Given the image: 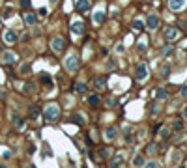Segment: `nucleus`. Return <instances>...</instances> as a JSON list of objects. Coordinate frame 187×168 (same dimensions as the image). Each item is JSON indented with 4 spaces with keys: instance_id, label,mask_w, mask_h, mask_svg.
Returning a JSON list of instances; mask_svg holds the SVG:
<instances>
[{
    "instance_id": "393cba45",
    "label": "nucleus",
    "mask_w": 187,
    "mask_h": 168,
    "mask_svg": "<svg viewBox=\"0 0 187 168\" xmlns=\"http://www.w3.org/2000/svg\"><path fill=\"white\" fill-rule=\"evenodd\" d=\"M159 137H161V138H165V140H166V138H169V137H170V131H169V129H166V127H163V129H159Z\"/></svg>"
},
{
    "instance_id": "b1692460",
    "label": "nucleus",
    "mask_w": 187,
    "mask_h": 168,
    "mask_svg": "<svg viewBox=\"0 0 187 168\" xmlns=\"http://www.w3.org/2000/svg\"><path fill=\"white\" fill-rule=\"evenodd\" d=\"M73 122L77 123V125H84V118H82V114H75L73 116Z\"/></svg>"
},
{
    "instance_id": "9d476101",
    "label": "nucleus",
    "mask_w": 187,
    "mask_h": 168,
    "mask_svg": "<svg viewBox=\"0 0 187 168\" xmlns=\"http://www.w3.org/2000/svg\"><path fill=\"white\" fill-rule=\"evenodd\" d=\"M146 26H148L150 30H155V28L159 26V17L157 15H150L148 21H146Z\"/></svg>"
},
{
    "instance_id": "a878e982",
    "label": "nucleus",
    "mask_w": 187,
    "mask_h": 168,
    "mask_svg": "<svg viewBox=\"0 0 187 168\" xmlns=\"http://www.w3.org/2000/svg\"><path fill=\"white\" fill-rule=\"evenodd\" d=\"M146 151H148V153H152V155H153V153H157V144H153V142H152V144H148Z\"/></svg>"
},
{
    "instance_id": "4c0bfd02",
    "label": "nucleus",
    "mask_w": 187,
    "mask_h": 168,
    "mask_svg": "<svg viewBox=\"0 0 187 168\" xmlns=\"http://www.w3.org/2000/svg\"><path fill=\"white\" fill-rule=\"evenodd\" d=\"M170 53H172V47H165V49H163V54L165 56H169Z\"/></svg>"
},
{
    "instance_id": "58836bf2",
    "label": "nucleus",
    "mask_w": 187,
    "mask_h": 168,
    "mask_svg": "<svg viewBox=\"0 0 187 168\" xmlns=\"http://www.w3.org/2000/svg\"><path fill=\"white\" fill-rule=\"evenodd\" d=\"M107 69H109V71L114 69V62H112V60H109V64H107Z\"/></svg>"
},
{
    "instance_id": "a18cd8bd",
    "label": "nucleus",
    "mask_w": 187,
    "mask_h": 168,
    "mask_svg": "<svg viewBox=\"0 0 187 168\" xmlns=\"http://www.w3.org/2000/svg\"><path fill=\"white\" fill-rule=\"evenodd\" d=\"M26 168H36V166H34V165H28V166H26Z\"/></svg>"
},
{
    "instance_id": "2eb2a0df",
    "label": "nucleus",
    "mask_w": 187,
    "mask_h": 168,
    "mask_svg": "<svg viewBox=\"0 0 187 168\" xmlns=\"http://www.w3.org/2000/svg\"><path fill=\"white\" fill-rule=\"evenodd\" d=\"M155 97L159 99V101H166V97H169V92H166V90H163V88H157Z\"/></svg>"
},
{
    "instance_id": "6e6552de",
    "label": "nucleus",
    "mask_w": 187,
    "mask_h": 168,
    "mask_svg": "<svg viewBox=\"0 0 187 168\" xmlns=\"http://www.w3.org/2000/svg\"><path fill=\"white\" fill-rule=\"evenodd\" d=\"M4 41H6L8 45H13V43L17 41V34H15L13 30H6L4 32Z\"/></svg>"
},
{
    "instance_id": "bb28decb",
    "label": "nucleus",
    "mask_w": 187,
    "mask_h": 168,
    "mask_svg": "<svg viewBox=\"0 0 187 168\" xmlns=\"http://www.w3.org/2000/svg\"><path fill=\"white\" fill-rule=\"evenodd\" d=\"M144 163H146L144 157H135V159H133V165H135V166H144Z\"/></svg>"
},
{
    "instance_id": "412c9836",
    "label": "nucleus",
    "mask_w": 187,
    "mask_h": 168,
    "mask_svg": "<svg viewBox=\"0 0 187 168\" xmlns=\"http://www.w3.org/2000/svg\"><path fill=\"white\" fill-rule=\"evenodd\" d=\"M88 105L90 107H97L99 105V97H97V95H90V97H88Z\"/></svg>"
},
{
    "instance_id": "c756f323",
    "label": "nucleus",
    "mask_w": 187,
    "mask_h": 168,
    "mask_svg": "<svg viewBox=\"0 0 187 168\" xmlns=\"http://www.w3.org/2000/svg\"><path fill=\"white\" fill-rule=\"evenodd\" d=\"M172 129H174V131H182V129H184V123H182L180 120H176V122L172 123Z\"/></svg>"
},
{
    "instance_id": "423d86ee",
    "label": "nucleus",
    "mask_w": 187,
    "mask_h": 168,
    "mask_svg": "<svg viewBox=\"0 0 187 168\" xmlns=\"http://www.w3.org/2000/svg\"><path fill=\"white\" fill-rule=\"evenodd\" d=\"M75 10L79 13H86L90 10V0H75Z\"/></svg>"
},
{
    "instance_id": "f704fd0d",
    "label": "nucleus",
    "mask_w": 187,
    "mask_h": 168,
    "mask_svg": "<svg viewBox=\"0 0 187 168\" xmlns=\"http://www.w3.org/2000/svg\"><path fill=\"white\" fill-rule=\"evenodd\" d=\"M43 153H45V157H51V155H53V153H51V148L47 146V144L43 146Z\"/></svg>"
},
{
    "instance_id": "473e14b6",
    "label": "nucleus",
    "mask_w": 187,
    "mask_h": 168,
    "mask_svg": "<svg viewBox=\"0 0 187 168\" xmlns=\"http://www.w3.org/2000/svg\"><path fill=\"white\" fill-rule=\"evenodd\" d=\"M99 157L107 159V157H109V150H107V148H101V150H99Z\"/></svg>"
},
{
    "instance_id": "f3484780",
    "label": "nucleus",
    "mask_w": 187,
    "mask_h": 168,
    "mask_svg": "<svg viewBox=\"0 0 187 168\" xmlns=\"http://www.w3.org/2000/svg\"><path fill=\"white\" fill-rule=\"evenodd\" d=\"M15 60H17V56L13 53H4V62L6 64H15Z\"/></svg>"
},
{
    "instance_id": "c9c22d12",
    "label": "nucleus",
    "mask_w": 187,
    "mask_h": 168,
    "mask_svg": "<svg viewBox=\"0 0 187 168\" xmlns=\"http://www.w3.org/2000/svg\"><path fill=\"white\" fill-rule=\"evenodd\" d=\"M39 15H41V17H47V15H49V10H47V8H41V10H39Z\"/></svg>"
},
{
    "instance_id": "1a4fd4ad",
    "label": "nucleus",
    "mask_w": 187,
    "mask_h": 168,
    "mask_svg": "<svg viewBox=\"0 0 187 168\" xmlns=\"http://www.w3.org/2000/svg\"><path fill=\"white\" fill-rule=\"evenodd\" d=\"M71 32H73L75 36H81V34H84V25H82L81 21H75L73 25H71Z\"/></svg>"
},
{
    "instance_id": "37998d69",
    "label": "nucleus",
    "mask_w": 187,
    "mask_h": 168,
    "mask_svg": "<svg viewBox=\"0 0 187 168\" xmlns=\"http://www.w3.org/2000/svg\"><path fill=\"white\" fill-rule=\"evenodd\" d=\"M124 51V45H116V53H122Z\"/></svg>"
},
{
    "instance_id": "2f4dec72",
    "label": "nucleus",
    "mask_w": 187,
    "mask_h": 168,
    "mask_svg": "<svg viewBox=\"0 0 187 168\" xmlns=\"http://www.w3.org/2000/svg\"><path fill=\"white\" fill-rule=\"evenodd\" d=\"M30 73V64H23L21 67V75H28Z\"/></svg>"
},
{
    "instance_id": "49530a36",
    "label": "nucleus",
    "mask_w": 187,
    "mask_h": 168,
    "mask_svg": "<svg viewBox=\"0 0 187 168\" xmlns=\"http://www.w3.org/2000/svg\"><path fill=\"white\" fill-rule=\"evenodd\" d=\"M0 168H6V165H0Z\"/></svg>"
},
{
    "instance_id": "ddd939ff",
    "label": "nucleus",
    "mask_w": 187,
    "mask_h": 168,
    "mask_svg": "<svg viewBox=\"0 0 187 168\" xmlns=\"http://www.w3.org/2000/svg\"><path fill=\"white\" fill-rule=\"evenodd\" d=\"M103 21H105V11H103V10H97L94 13V23H95V25H101Z\"/></svg>"
},
{
    "instance_id": "4be33fe9",
    "label": "nucleus",
    "mask_w": 187,
    "mask_h": 168,
    "mask_svg": "<svg viewBox=\"0 0 187 168\" xmlns=\"http://www.w3.org/2000/svg\"><path fill=\"white\" fill-rule=\"evenodd\" d=\"M13 123H15V127H17V129H23V127H25V122H23L19 116H13Z\"/></svg>"
},
{
    "instance_id": "9b49d317",
    "label": "nucleus",
    "mask_w": 187,
    "mask_h": 168,
    "mask_svg": "<svg viewBox=\"0 0 187 168\" xmlns=\"http://www.w3.org/2000/svg\"><path fill=\"white\" fill-rule=\"evenodd\" d=\"M39 81H41V84H43V86H47V88L53 86V81H51V75L49 73H39Z\"/></svg>"
},
{
    "instance_id": "f8f14e48",
    "label": "nucleus",
    "mask_w": 187,
    "mask_h": 168,
    "mask_svg": "<svg viewBox=\"0 0 187 168\" xmlns=\"http://www.w3.org/2000/svg\"><path fill=\"white\" fill-rule=\"evenodd\" d=\"M122 163H124V155H120V153H118V155H114V157H112V161H110V168H118V166H120L122 165Z\"/></svg>"
},
{
    "instance_id": "a19ab883",
    "label": "nucleus",
    "mask_w": 187,
    "mask_h": 168,
    "mask_svg": "<svg viewBox=\"0 0 187 168\" xmlns=\"http://www.w3.org/2000/svg\"><path fill=\"white\" fill-rule=\"evenodd\" d=\"M182 95H184V97H187V82H185V86L182 88Z\"/></svg>"
},
{
    "instance_id": "a211bd4d",
    "label": "nucleus",
    "mask_w": 187,
    "mask_h": 168,
    "mask_svg": "<svg viewBox=\"0 0 187 168\" xmlns=\"http://www.w3.org/2000/svg\"><path fill=\"white\" fill-rule=\"evenodd\" d=\"M36 21H38V19H36V15L34 13H26L25 15V23H26V25H36Z\"/></svg>"
},
{
    "instance_id": "ea45409f",
    "label": "nucleus",
    "mask_w": 187,
    "mask_h": 168,
    "mask_svg": "<svg viewBox=\"0 0 187 168\" xmlns=\"http://www.w3.org/2000/svg\"><path fill=\"white\" fill-rule=\"evenodd\" d=\"M2 157H4V159H6V161H8V159H10V157H11V153H10V151H8V150H6V151H2Z\"/></svg>"
},
{
    "instance_id": "cd10ccee",
    "label": "nucleus",
    "mask_w": 187,
    "mask_h": 168,
    "mask_svg": "<svg viewBox=\"0 0 187 168\" xmlns=\"http://www.w3.org/2000/svg\"><path fill=\"white\" fill-rule=\"evenodd\" d=\"M38 116H39V109H38V107H32V109H30V118L36 120Z\"/></svg>"
},
{
    "instance_id": "de8ad7c7",
    "label": "nucleus",
    "mask_w": 187,
    "mask_h": 168,
    "mask_svg": "<svg viewBox=\"0 0 187 168\" xmlns=\"http://www.w3.org/2000/svg\"><path fill=\"white\" fill-rule=\"evenodd\" d=\"M185 51H187V49H185Z\"/></svg>"
},
{
    "instance_id": "4468645a",
    "label": "nucleus",
    "mask_w": 187,
    "mask_h": 168,
    "mask_svg": "<svg viewBox=\"0 0 187 168\" xmlns=\"http://www.w3.org/2000/svg\"><path fill=\"white\" fill-rule=\"evenodd\" d=\"M116 135H118L116 127H107V129H105V138H107V140H112Z\"/></svg>"
},
{
    "instance_id": "6ab92c4d",
    "label": "nucleus",
    "mask_w": 187,
    "mask_h": 168,
    "mask_svg": "<svg viewBox=\"0 0 187 168\" xmlns=\"http://www.w3.org/2000/svg\"><path fill=\"white\" fill-rule=\"evenodd\" d=\"M86 90H88V86H86L84 82L75 84V92H77V94H86Z\"/></svg>"
},
{
    "instance_id": "5701e85b",
    "label": "nucleus",
    "mask_w": 187,
    "mask_h": 168,
    "mask_svg": "<svg viewBox=\"0 0 187 168\" xmlns=\"http://www.w3.org/2000/svg\"><path fill=\"white\" fill-rule=\"evenodd\" d=\"M142 28H144V25H142V21H138V19H135V21H133V30L140 32Z\"/></svg>"
},
{
    "instance_id": "20e7f679",
    "label": "nucleus",
    "mask_w": 187,
    "mask_h": 168,
    "mask_svg": "<svg viewBox=\"0 0 187 168\" xmlns=\"http://www.w3.org/2000/svg\"><path fill=\"white\" fill-rule=\"evenodd\" d=\"M51 47H53L54 53H62V51L66 49V41H64V38L56 36V38H53V41H51Z\"/></svg>"
},
{
    "instance_id": "f03ea898",
    "label": "nucleus",
    "mask_w": 187,
    "mask_h": 168,
    "mask_svg": "<svg viewBox=\"0 0 187 168\" xmlns=\"http://www.w3.org/2000/svg\"><path fill=\"white\" fill-rule=\"evenodd\" d=\"M64 66H66L67 71H71V73H73V71L79 69V58H77L75 54H69V56L66 58V62H64Z\"/></svg>"
},
{
    "instance_id": "aec40b11",
    "label": "nucleus",
    "mask_w": 187,
    "mask_h": 168,
    "mask_svg": "<svg viewBox=\"0 0 187 168\" xmlns=\"http://www.w3.org/2000/svg\"><path fill=\"white\" fill-rule=\"evenodd\" d=\"M105 86H107L105 79H95V88H97V90H105Z\"/></svg>"
},
{
    "instance_id": "c03bdc74",
    "label": "nucleus",
    "mask_w": 187,
    "mask_h": 168,
    "mask_svg": "<svg viewBox=\"0 0 187 168\" xmlns=\"http://www.w3.org/2000/svg\"><path fill=\"white\" fill-rule=\"evenodd\" d=\"M184 118H187V109H185V110H184Z\"/></svg>"
},
{
    "instance_id": "f257e3e1",
    "label": "nucleus",
    "mask_w": 187,
    "mask_h": 168,
    "mask_svg": "<svg viewBox=\"0 0 187 168\" xmlns=\"http://www.w3.org/2000/svg\"><path fill=\"white\" fill-rule=\"evenodd\" d=\"M43 116H45L47 122H54V120L60 116V109H58L56 105H49V107H45V110H43Z\"/></svg>"
},
{
    "instance_id": "72a5a7b5",
    "label": "nucleus",
    "mask_w": 187,
    "mask_h": 168,
    "mask_svg": "<svg viewBox=\"0 0 187 168\" xmlns=\"http://www.w3.org/2000/svg\"><path fill=\"white\" fill-rule=\"evenodd\" d=\"M142 168H159V165L155 161H152V163H144V166H142Z\"/></svg>"
},
{
    "instance_id": "7ed1b4c3",
    "label": "nucleus",
    "mask_w": 187,
    "mask_h": 168,
    "mask_svg": "<svg viewBox=\"0 0 187 168\" xmlns=\"http://www.w3.org/2000/svg\"><path fill=\"white\" fill-rule=\"evenodd\" d=\"M146 75H148V66H146V64H138V66L135 67V79H137V81H144Z\"/></svg>"
},
{
    "instance_id": "0eeeda50",
    "label": "nucleus",
    "mask_w": 187,
    "mask_h": 168,
    "mask_svg": "<svg viewBox=\"0 0 187 168\" xmlns=\"http://www.w3.org/2000/svg\"><path fill=\"white\" fill-rule=\"evenodd\" d=\"M180 38V32L176 30V28H165V39L166 41H176V39Z\"/></svg>"
},
{
    "instance_id": "7c9ffc66",
    "label": "nucleus",
    "mask_w": 187,
    "mask_h": 168,
    "mask_svg": "<svg viewBox=\"0 0 187 168\" xmlns=\"http://www.w3.org/2000/svg\"><path fill=\"white\" fill-rule=\"evenodd\" d=\"M118 105V97H109L107 99V107H116Z\"/></svg>"
},
{
    "instance_id": "79ce46f5",
    "label": "nucleus",
    "mask_w": 187,
    "mask_h": 168,
    "mask_svg": "<svg viewBox=\"0 0 187 168\" xmlns=\"http://www.w3.org/2000/svg\"><path fill=\"white\" fill-rule=\"evenodd\" d=\"M144 49H146L144 43H138V51H140V53H144Z\"/></svg>"
},
{
    "instance_id": "dca6fc26",
    "label": "nucleus",
    "mask_w": 187,
    "mask_h": 168,
    "mask_svg": "<svg viewBox=\"0 0 187 168\" xmlns=\"http://www.w3.org/2000/svg\"><path fill=\"white\" fill-rule=\"evenodd\" d=\"M25 94H28V95H34L36 94V84L34 82H26L25 84Z\"/></svg>"
},
{
    "instance_id": "e433bc0d",
    "label": "nucleus",
    "mask_w": 187,
    "mask_h": 168,
    "mask_svg": "<svg viewBox=\"0 0 187 168\" xmlns=\"http://www.w3.org/2000/svg\"><path fill=\"white\" fill-rule=\"evenodd\" d=\"M21 6L25 8V10H28L30 8V0H21Z\"/></svg>"
},
{
    "instance_id": "c85d7f7f",
    "label": "nucleus",
    "mask_w": 187,
    "mask_h": 168,
    "mask_svg": "<svg viewBox=\"0 0 187 168\" xmlns=\"http://www.w3.org/2000/svg\"><path fill=\"white\" fill-rule=\"evenodd\" d=\"M169 73H170V66H169V64H165V66L161 67V75H163V77H169Z\"/></svg>"
},
{
    "instance_id": "39448f33",
    "label": "nucleus",
    "mask_w": 187,
    "mask_h": 168,
    "mask_svg": "<svg viewBox=\"0 0 187 168\" xmlns=\"http://www.w3.org/2000/svg\"><path fill=\"white\" fill-rule=\"evenodd\" d=\"M185 6H187V0H169L170 11H182L185 10Z\"/></svg>"
}]
</instances>
